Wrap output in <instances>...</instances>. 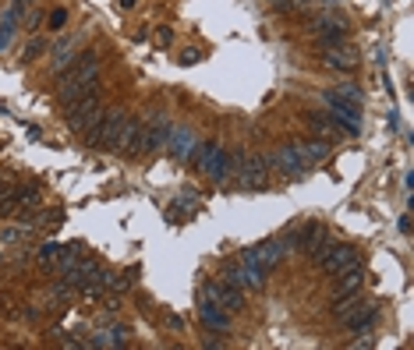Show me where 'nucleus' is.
<instances>
[{
  "instance_id": "nucleus-28",
  "label": "nucleus",
  "mask_w": 414,
  "mask_h": 350,
  "mask_svg": "<svg viewBox=\"0 0 414 350\" xmlns=\"http://www.w3.org/2000/svg\"><path fill=\"white\" fill-rule=\"evenodd\" d=\"M22 212V205H18V195H15V188H8V195L0 198V216H18Z\"/></svg>"
},
{
  "instance_id": "nucleus-37",
  "label": "nucleus",
  "mask_w": 414,
  "mask_h": 350,
  "mask_svg": "<svg viewBox=\"0 0 414 350\" xmlns=\"http://www.w3.org/2000/svg\"><path fill=\"white\" fill-rule=\"evenodd\" d=\"M117 4H121V8L128 11V8H135V4H138V0H117Z\"/></svg>"
},
{
  "instance_id": "nucleus-22",
  "label": "nucleus",
  "mask_w": 414,
  "mask_h": 350,
  "mask_svg": "<svg viewBox=\"0 0 414 350\" xmlns=\"http://www.w3.org/2000/svg\"><path fill=\"white\" fill-rule=\"evenodd\" d=\"M298 149H301V156H305L308 163H319V159L329 156V142H305V145H298Z\"/></svg>"
},
{
  "instance_id": "nucleus-10",
  "label": "nucleus",
  "mask_w": 414,
  "mask_h": 350,
  "mask_svg": "<svg viewBox=\"0 0 414 350\" xmlns=\"http://www.w3.org/2000/svg\"><path fill=\"white\" fill-rule=\"evenodd\" d=\"M198 318H202V325L209 329V332H227V329H231V311H227L220 301H205V297H202Z\"/></svg>"
},
{
  "instance_id": "nucleus-31",
  "label": "nucleus",
  "mask_w": 414,
  "mask_h": 350,
  "mask_svg": "<svg viewBox=\"0 0 414 350\" xmlns=\"http://www.w3.org/2000/svg\"><path fill=\"white\" fill-rule=\"evenodd\" d=\"M64 22H68V11H64V8L50 11V29H64Z\"/></svg>"
},
{
  "instance_id": "nucleus-30",
  "label": "nucleus",
  "mask_w": 414,
  "mask_h": 350,
  "mask_svg": "<svg viewBox=\"0 0 414 350\" xmlns=\"http://www.w3.org/2000/svg\"><path fill=\"white\" fill-rule=\"evenodd\" d=\"M47 47H50V43H47V40H39V36H36V40H32V43H29V47H25V61H36V57H39V54H43V50H47Z\"/></svg>"
},
{
  "instance_id": "nucleus-21",
  "label": "nucleus",
  "mask_w": 414,
  "mask_h": 350,
  "mask_svg": "<svg viewBox=\"0 0 414 350\" xmlns=\"http://www.w3.org/2000/svg\"><path fill=\"white\" fill-rule=\"evenodd\" d=\"M15 195H18L22 212H29V209H36V205H39V188H36V184H25V188L18 184V188H15ZM22 212H18V216H22Z\"/></svg>"
},
{
  "instance_id": "nucleus-23",
  "label": "nucleus",
  "mask_w": 414,
  "mask_h": 350,
  "mask_svg": "<svg viewBox=\"0 0 414 350\" xmlns=\"http://www.w3.org/2000/svg\"><path fill=\"white\" fill-rule=\"evenodd\" d=\"M333 96H336V99H343V103H354V107H361V85H354V82H343V85H336V89H333Z\"/></svg>"
},
{
  "instance_id": "nucleus-17",
  "label": "nucleus",
  "mask_w": 414,
  "mask_h": 350,
  "mask_svg": "<svg viewBox=\"0 0 414 350\" xmlns=\"http://www.w3.org/2000/svg\"><path fill=\"white\" fill-rule=\"evenodd\" d=\"M166 149H170V156L188 159V152L195 149V135H191L188 128H170V135H166Z\"/></svg>"
},
{
  "instance_id": "nucleus-14",
  "label": "nucleus",
  "mask_w": 414,
  "mask_h": 350,
  "mask_svg": "<svg viewBox=\"0 0 414 350\" xmlns=\"http://www.w3.org/2000/svg\"><path fill=\"white\" fill-rule=\"evenodd\" d=\"M375 318H379V304H361V301H358L340 322H343L351 332H368V329L375 325Z\"/></svg>"
},
{
  "instance_id": "nucleus-24",
  "label": "nucleus",
  "mask_w": 414,
  "mask_h": 350,
  "mask_svg": "<svg viewBox=\"0 0 414 350\" xmlns=\"http://www.w3.org/2000/svg\"><path fill=\"white\" fill-rule=\"evenodd\" d=\"M36 258H39V265L43 269H54V262L61 258V244H54V241H47L39 251H36Z\"/></svg>"
},
{
  "instance_id": "nucleus-25",
  "label": "nucleus",
  "mask_w": 414,
  "mask_h": 350,
  "mask_svg": "<svg viewBox=\"0 0 414 350\" xmlns=\"http://www.w3.org/2000/svg\"><path fill=\"white\" fill-rule=\"evenodd\" d=\"M78 258H82V255H78V244H71V248H61V258L54 262V269H57V272L64 276V272H68V269H71V265H75Z\"/></svg>"
},
{
  "instance_id": "nucleus-11",
  "label": "nucleus",
  "mask_w": 414,
  "mask_h": 350,
  "mask_svg": "<svg viewBox=\"0 0 414 350\" xmlns=\"http://www.w3.org/2000/svg\"><path fill=\"white\" fill-rule=\"evenodd\" d=\"M202 174L209 177L213 184H227L231 181V174H234V163H231V152H224L220 145L213 149V156L202 163Z\"/></svg>"
},
{
  "instance_id": "nucleus-5",
  "label": "nucleus",
  "mask_w": 414,
  "mask_h": 350,
  "mask_svg": "<svg viewBox=\"0 0 414 350\" xmlns=\"http://www.w3.org/2000/svg\"><path fill=\"white\" fill-rule=\"evenodd\" d=\"M291 251H287V244H284V237H266L262 244H255V248H248L241 258L245 262H255L259 269H273V265H280L284 258H287Z\"/></svg>"
},
{
  "instance_id": "nucleus-1",
  "label": "nucleus",
  "mask_w": 414,
  "mask_h": 350,
  "mask_svg": "<svg viewBox=\"0 0 414 350\" xmlns=\"http://www.w3.org/2000/svg\"><path fill=\"white\" fill-rule=\"evenodd\" d=\"M135 128H138V121H131L128 110H110L106 121L99 117V124L89 131V142L99 145V149H106V152H121L124 142L135 135Z\"/></svg>"
},
{
  "instance_id": "nucleus-39",
  "label": "nucleus",
  "mask_w": 414,
  "mask_h": 350,
  "mask_svg": "<svg viewBox=\"0 0 414 350\" xmlns=\"http://www.w3.org/2000/svg\"><path fill=\"white\" fill-rule=\"evenodd\" d=\"M0 265H4V255H0Z\"/></svg>"
},
{
  "instance_id": "nucleus-8",
  "label": "nucleus",
  "mask_w": 414,
  "mask_h": 350,
  "mask_svg": "<svg viewBox=\"0 0 414 350\" xmlns=\"http://www.w3.org/2000/svg\"><path fill=\"white\" fill-rule=\"evenodd\" d=\"M269 159V167H276L280 174H287V177H301L305 174V167H308V159L301 156V149L298 145H280L273 156H266Z\"/></svg>"
},
{
  "instance_id": "nucleus-36",
  "label": "nucleus",
  "mask_w": 414,
  "mask_h": 350,
  "mask_svg": "<svg viewBox=\"0 0 414 350\" xmlns=\"http://www.w3.org/2000/svg\"><path fill=\"white\" fill-rule=\"evenodd\" d=\"M400 234H410V216H400Z\"/></svg>"
},
{
  "instance_id": "nucleus-7",
  "label": "nucleus",
  "mask_w": 414,
  "mask_h": 350,
  "mask_svg": "<svg viewBox=\"0 0 414 350\" xmlns=\"http://www.w3.org/2000/svg\"><path fill=\"white\" fill-rule=\"evenodd\" d=\"M227 279L234 283V286H241V290H262L266 286V269H259L255 262H234V265H227Z\"/></svg>"
},
{
  "instance_id": "nucleus-18",
  "label": "nucleus",
  "mask_w": 414,
  "mask_h": 350,
  "mask_svg": "<svg viewBox=\"0 0 414 350\" xmlns=\"http://www.w3.org/2000/svg\"><path fill=\"white\" fill-rule=\"evenodd\" d=\"M75 50H78V36H64V40L50 50V54H54V57H50V68H54V71H64V68L75 61Z\"/></svg>"
},
{
  "instance_id": "nucleus-3",
  "label": "nucleus",
  "mask_w": 414,
  "mask_h": 350,
  "mask_svg": "<svg viewBox=\"0 0 414 350\" xmlns=\"http://www.w3.org/2000/svg\"><path fill=\"white\" fill-rule=\"evenodd\" d=\"M198 297H205V301H220L231 315L245 308V290L234 286L231 279H205V283L198 286Z\"/></svg>"
},
{
  "instance_id": "nucleus-35",
  "label": "nucleus",
  "mask_w": 414,
  "mask_h": 350,
  "mask_svg": "<svg viewBox=\"0 0 414 350\" xmlns=\"http://www.w3.org/2000/svg\"><path fill=\"white\" fill-rule=\"evenodd\" d=\"M22 318H25V322H36V318H39V308H25Z\"/></svg>"
},
{
  "instance_id": "nucleus-32",
  "label": "nucleus",
  "mask_w": 414,
  "mask_h": 350,
  "mask_svg": "<svg viewBox=\"0 0 414 350\" xmlns=\"http://www.w3.org/2000/svg\"><path fill=\"white\" fill-rule=\"evenodd\" d=\"M156 43H159V47H170V43H173V29H159V32H156Z\"/></svg>"
},
{
  "instance_id": "nucleus-19",
  "label": "nucleus",
  "mask_w": 414,
  "mask_h": 350,
  "mask_svg": "<svg viewBox=\"0 0 414 350\" xmlns=\"http://www.w3.org/2000/svg\"><path fill=\"white\" fill-rule=\"evenodd\" d=\"M128 343V329H99V332H92V339H85V346H124Z\"/></svg>"
},
{
  "instance_id": "nucleus-4",
  "label": "nucleus",
  "mask_w": 414,
  "mask_h": 350,
  "mask_svg": "<svg viewBox=\"0 0 414 350\" xmlns=\"http://www.w3.org/2000/svg\"><path fill=\"white\" fill-rule=\"evenodd\" d=\"M238 184L245 188V191H262L266 184H269V159L266 156H245L238 167Z\"/></svg>"
},
{
  "instance_id": "nucleus-40",
  "label": "nucleus",
  "mask_w": 414,
  "mask_h": 350,
  "mask_svg": "<svg viewBox=\"0 0 414 350\" xmlns=\"http://www.w3.org/2000/svg\"><path fill=\"white\" fill-rule=\"evenodd\" d=\"M25 4H29V0H25Z\"/></svg>"
},
{
  "instance_id": "nucleus-29",
  "label": "nucleus",
  "mask_w": 414,
  "mask_h": 350,
  "mask_svg": "<svg viewBox=\"0 0 414 350\" xmlns=\"http://www.w3.org/2000/svg\"><path fill=\"white\" fill-rule=\"evenodd\" d=\"M71 290H75V286H71L68 279H57V283L50 286V301H57V304H61V301H68V297H71Z\"/></svg>"
},
{
  "instance_id": "nucleus-26",
  "label": "nucleus",
  "mask_w": 414,
  "mask_h": 350,
  "mask_svg": "<svg viewBox=\"0 0 414 350\" xmlns=\"http://www.w3.org/2000/svg\"><path fill=\"white\" fill-rule=\"evenodd\" d=\"M29 227H8V230H0V241H4V244H25L29 241Z\"/></svg>"
},
{
  "instance_id": "nucleus-2",
  "label": "nucleus",
  "mask_w": 414,
  "mask_h": 350,
  "mask_svg": "<svg viewBox=\"0 0 414 350\" xmlns=\"http://www.w3.org/2000/svg\"><path fill=\"white\" fill-rule=\"evenodd\" d=\"M99 117H103L99 89H92L89 96H82V99H75V103L68 107V128H71L75 135H89V131L99 124Z\"/></svg>"
},
{
  "instance_id": "nucleus-12",
  "label": "nucleus",
  "mask_w": 414,
  "mask_h": 350,
  "mask_svg": "<svg viewBox=\"0 0 414 350\" xmlns=\"http://www.w3.org/2000/svg\"><path fill=\"white\" fill-rule=\"evenodd\" d=\"M354 262H358V248H354V244H333L319 265H322V272L336 276V272H343V269L354 265Z\"/></svg>"
},
{
  "instance_id": "nucleus-27",
  "label": "nucleus",
  "mask_w": 414,
  "mask_h": 350,
  "mask_svg": "<svg viewBox=\"0 0 414 350\" xmlns=\"http://www.w3.org/2000/svg\"><path fill=\"white\" fill-rule=\"evenodd\" d=\"M131 279H135V269H128V272H121V276H114V272H110V279H106V290H114V294H124V290L131 286Z\"/></svg>"
},
{
  "instance_id": "nucleus-15",
  "label": "nucleus",
  "mask_w": 414,
  "mask_h": 350,
  "mask_svg": "<svg viewBox=\"0 0 414 350\" xmlns=\"http://www.w3.org/2000/svg\"><path fill=\"white\" fill-rule=\"evenodd\" d=\"M312 36H315V43L326 50V47H336V43L347 40V25H343V22H333V18H319V22L312 25Z\"/></svg>"
},
{
  "instance_id": "nucleus-34",
  "label": "nucleus",
  "mask_w": 414,
  "mask_h": 350,
  "mask_svg": "<svg viewBox=\"0 0 414 350\" xmlns=\"http://www.w3.org/2000/svg\"><path fill=\"white\" fill-rule=\"evenodd\" d=\"M25 22H29V29H36V25L43 22V15H39V11H29V18H25Z\"/></svg>"
},
{
  "instance_id": "nucleus-9",
  "label": "nucleus",
  "mask_w": 414,
  "mask_h": 350,
  "mask_svg": "<svg viewBox=\"0 0 414 350\" xmlns=\"http://www.w3.org/2000/svg\"><path fill=\"white\" fill-rule=\"evenodd\" d=\"M326 234H329V230H326L322 223H301V227H294V230L284 237V244H287V251H308V248L319 244Z\"/></svg>"
},
{
  "instance_id": "nucleus-20",
  "label": "nucleus",
  "mask_w": 414,
  "mask_h": 350,
  "mask_svg": "<svg viewBox=\"0 0 414 350\" xmlns=\"http://www.w3.org/2000/svg\"><path fill=\"white\" fill-rule=\"evenodd\" d=\"M213 149H217V142H213V138H205V142H195V149L188 152L191 167H195V170H202V163H205V159L213 156Z\"/></svg>"
},
{
  "instance_id": "nucleus-6",
  "label": "nucleus",
  "mask_w": 414,
  "mask_h": 350,
  "mask_svg": "<svg viewBox=\"0 0 414 350\" xmlns=\"http://www.w3.org/2000/svg\"><path fill=\"white\" fill-rule=\"evenodd\" d=\"M326 107H329V117H333V124H336L340 131H347V135H358V131H361V107L343 103V99H336L333 92L326 96Z\"/></svg>"
},
{
  "instance_id": "nucleus-38",
  "label": "nucleus",
  "mask_w": 414,
  "mask_h": 350,
  "mask_svg": "<svg viewBox=\"0 0 414 350\" xmlns=\"http://www.w3.org/2000/svg\"><path fill=\"white\" fill-rule=\"evenodd\" d=\"M4 195H8V181H4V177H0V198H4Z\"/></svg>"
},
{
  "instance_id": "nucleus-13",
  "label": "nucleus",
  "mask_w": 414,
  "mask_h": 350,
  "mask_svg": "<svg viewBox=\"0 0 414 350\" xmlns=\"http://www.w3.org/2000/svg\"><path fill=\"white\" fill-rule=\"evenodd\" d=\"M322 64H326L329 71H340V75H351V71L358 68V54H354L351 47L336 43V47H326V54H322Z\"/></svg>"
},
{
  "instance_id": "nucleus-33",
  "label": "nucleus",
  "mask_w": 414,
  "mask_h": 350,
  "mask_svg": "<svg viewBox=\"0 0 414 350\" xmlns=\"http://www.w3.org/2000/svg\"><path fill=\"white\" fill-rule=\"evenodd\" d=\"M198 57H202V50H184V54H181V64H195Z\"/></svg>"
},
{
  "instance_id": "nucleus-16",
  "label": "nucleus",
  "mask_w": 414,
  "mask_h": 350,
  "mask_svg": "<svg viewBox=\"0 0 414 350\" xmlns=\"http://www.w3.org/2000/svg\"><path fill=\"white\" fill-rule=\"evenodd\" d=\"M195 209H198V191H195V188H181V191L173 195V202L166 205L170 219H184V216H191Z\"/></svg>"
}]
</instances>
